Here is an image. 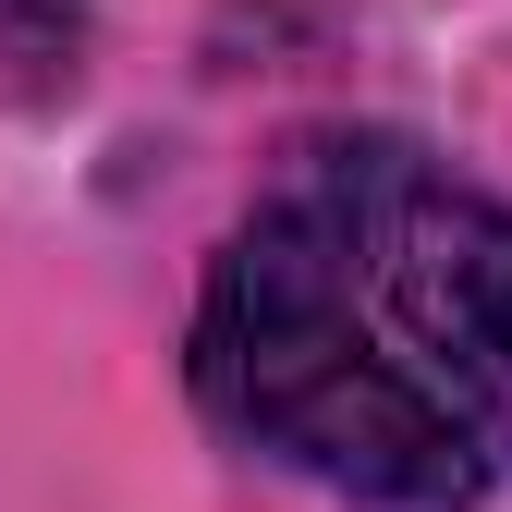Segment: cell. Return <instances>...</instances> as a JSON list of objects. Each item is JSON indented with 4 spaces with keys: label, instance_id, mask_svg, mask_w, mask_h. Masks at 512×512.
Here are the masks:
<instances>
[{
    "label": "cell",
    "instance_id": "obj_1",
    "mask_svg": "<svg viewBox=\"0 0 512 512\" xmlns=\"http://www.w3.org/2000/svg\"><path fill=\"white\" fill-rule=\"evenodd\" d=\"M354 354L512 476V208L403 135H317L269 183Z\"/></svg>",
    "mask_w": 512,
    "mask_h": 512
},
{
    "label": "cell",
    "instance_id": "obj_2",
    "mask_svg": "<svg viewBox=\"0 0 512 512\" xmlns=\"http://www.w3.org/2000/svg\"><path fill=\"white\" fill-rule=\"evenodd\" d=\"M196 403L244 452H269V464L342 488V500H378V512H476L488 500V464L415 391H391V378L354 354V330L330 317V293H317L305 244H293V220L269 196H256V220L208 269Z\"/></svg>",
    "mask_w": 512,
    "mask_h": 512
}]
</instances>
